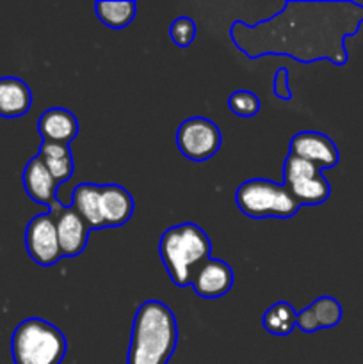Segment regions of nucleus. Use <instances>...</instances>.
<instances>
[{"label":"nucleus","instance_id":"obj_1","mask_svg":"<svg viewBox=\"0 0 363 364\" xmlns=\"http://www.w3.org/2000/svg\"><path fill=\"white\" fill-rule=\"evenodd\" d=\"M363 23V6L351 0H287L274 16L249 25L235 20L230 39L238 52L256 60L263 55H287L302 64L330 60L345 66V39Z\"/></svg>","mask_w":363,"mask_h":364},{"label":"nucleus","instance_id":"obj_2","mask_svg":"<svg viewBox=\"0 0 363 364\" xmlns=\"http://www.w3.org/2000/svg\"><path fill=\"white\" fill-rule=\"evenodd\" d=\"M178 343L173 309L160 301H146L132 322L127 364H167Z\"/></svg>","mask_w":363,"mask_h":364},{"label":"nucleus","instance_id":"obj_3","mask_svg":"<svg viewBox=\"0 0 363 364\" xmlns=\"http://www.w3.org/2000/svg\"><path fill=\"white\" fill-rule=\"evenodd\" d=\"M159 255L174 287L187 288L199 267L212 258V242L198 224L182 223L164 231Z\"/></svg>","mask_w":363,"mask_h":364},{"label":"nucleus","instance_id":"obj_4","mask_svg":"<svg viewBox=\"0 0 363 364\" xmlns=\"http://www.w3.org/2000/svg\"><path fill=\"white\" fill-rule=\"evenodd\" d=\"M68 341L59 327L43 318H27L18 323L11 338L14 364H60Z\"/></svg>","mask_w":363,"mask_h":364},{"label":"nucleus","instance_id":"obj_5","mask_svg":"<svg viewBox=\"0 0 363 364\" xmlns=\"http://www.w3.org/2000/svg\"><path fill=\"white\" fill-rule=\"evenodd\" d=\"M235 203L249 219H290L301 208L283 185L265 178H251L238 185Z\"/></svg>","mask_w":363,"mask_h":364},{"label":"nucleus","instance_id":"obj_6","mask_svg":"<svg viewBox=\"0 0 363 364\" xmlns=\"http://www.w3.org/2000/svg\"><path fill=\"white\" fill-rule=\"evenodd\" d=\"M283 187L301 206L322 205L331 196V185L322 171L294 155L283 162Z\"/></svg>","mask_w":363,"mask_h":364},{"label":"nucleus","instance_id":"obj_7","mask_svg":"<svg viewBox=\"0 0 363 364\" xmlns=\"http://www.w3.org/2000/svg\"><path fill=\"white\" fill-rule=\"evenodd\" d=\"M223 135L219 127L206 117L196 116L182 121L177 130V146L185 159L192 162L210 160L221 149Z\"/></svg>","mask_w":363,"mask_h":364},{"label":"nucleus","instance_id":"obj_8","mask_svg":"<svg viewBox=\"0 0 363 364\" xmlns=\"http://www.w3.org/2000/svg\"><path fill=\"white\" fill-rule=\"evenodd\" d=\"M25 247L32 262L41 267H52L63 258L59 247V238H57L56 220L50 215V212L39 213L25 230Z\"/></svg>","mask_w":363,"mask_h":364},{"label":"nucleus","instance_id":"obj_9","mask_svg":"<svg viewBox=\"0 0 363 364\" xmlns=\"http://www.w3.org/2000/svg\"><path fill=\"white\" fill-rule=\"evenodd\" d=\"M288 155L306 160L322 169H331L340 160L337 144L320 132H299L292 135Z\"/></svg>","mask_w":363,"mask_h":364},{"label":"nucleus","instance_id":"obj_10","mask_svg":"<svg viewBox=\"0 0 363 364\" xmlns=\"http://www.w3.org/2000/svg\"><path fill=\"white\" fill-rule=\"evenodd\" d=\"M50 215L56 220L63 258H77L78 255H82L91 233L88 223L71 206H60L57 212H50Z\"/></svg>","mask_w":363,"mask_h":364},{"label":"nucleus","instance_id":"obj_11","mask_svg":"<svg viewBox=\"0 0 363 364\" xmlns=\"http://www.w3.org/2000/svg\"><path fill=\"white\" fill-rule=\"evenodd\" d=\"M21 181H23L25 192H27L32 201L45 205L50 212H57L60 208L59 201H57L59 183L53 180L50 171L46 169L45 164L41 162L38 155L27 162L23 174H21Z\"/></svg>","mask_w":363,"mask_h":364},{"label":"nucleus","instance_id":"obj_12","mask_svg":"<svg viewBox=\"0 0 363 364\" xmlns=\"http://www.w3.org/2000/svg\"><path fill=\"white\" fill-rule=\"evenodd\" d=\"M233 269L226 262L210 258L194 274L191 288L201 299H219L233 287Z\"/></svg>","mask_w":363,"mask_h":364},{"label":"nucleus","instance_id":"obj_13","mask_svg":"<svg viewBox=\"0 0 363 364\" xmlns=\"http://www.w3.org/2000/svg\"><path fill=\"white\" fill-rule=\"evenodd\" d=\"M100 213H102L105 230L123 226L134 213V198L121 185H100Z\"/></svg>","mask_w":363,"mask_h":364},{"label":"nucleus","instance_id":"obj_14","mask_svg":"<svg viewBox=\"0 0 363 364\" xmlns=\"http://www.w3.org/2000/svg\"><path fill=\"white\" fill-rule=\"evenodd\" d=\"M344 309H342L340 302L333 297L315 299L308 308L298 313L295 316V326L302 331V333H317L320 329H333L340 323Z\"/></svg>","mask_w":363,"mask_h":364},{"label":"nucleus","instance_id":"obj_15","mask_svg":"<svg viewBox=\"0 0 363 364\" xmlns=\"http://www.w3.org/2000/svg\"><path fill=\"white\" fill-rule=\"evenodd\" d=\"M38 132L43 142L70 144L78 135V121L71 110L63 109V107H52L39 116Z\"/></svg>","mask_w":363,"mask_h":364},{"label":"nucleus","instance_id":"obj_16","mask_svg":"<svg viewBox=\"0 0 363 364\" xmlns=\"http://www.w3.org/2000/svg\"><path fill=\"white\" fill-rule=\"evenodd\" d=\"M32 105V92L27 82L18 77L0 78V117H21Z\"/></svg>","mask_w":363,"mask_h":364},{"label":"nucleus","instance_id":"obj_17","mask_svg":"<svg viewBox=\"0 0 363 364\" xmlns=\"http://www.w3.org/2000/svg\"><path fill=\"white\" fill-rule=\"evenodd\" d=\"M71 208L88 223L93 230H105L100 213V185L78 183L71 192Z\"/></svg>","mask_w":363,"mask_h":364},{"label":"nucleus","instance_id":"obj_18","mask_svg":"<svg viewBox=\"0 0 363 364\" xmlns=\"http://www.w3.org/2000/svg\"><path fill=\"white\" fill-rule=\"evenodd\" d=\"M38 156L45 164L46 169L53 176V180L60 185L71 180L75 171L73 155H71L70 144H57V142H41Z\"/></svg>","mask_w":363,"mask_h":364},{"label":"nucleus","instance_id":"obj_19","mask_svg":"<svg viewBox=\"0 0 363 364\" xmlns=\"http://www.w3.org/2000/svg\"><path fill=\"white\" fill-rule=\"evenodd\" d=\"M95 11L98 20L105 27L112 31H121L134 21L137 4L134 0H123V2H95Z\"/></svg>","mask_w":363,"mask_h":364},{"label":"nucleus","instance_id":"obj_20","mask_svg":"<svg viewBox=\"0 0 363 364\" xmlns=\"http://www.w3.org/2000/svg\"><path fill=\"white\" fill-rule=\"evenodd\" d=\"M295 309L292 304L281 301L270 306L262 316V327L273 336H288L295 329Z\"/></svg>","mask_w":363,"mask_h":364},{"label":"nucleus","instance_id":"obj_21","mask_svg":"<svg viewBox=\"0 0 363 364\" xmlns=\"http://www.w3.org/2000/svg\"><path fill=\"white\" fill-rule=\"evenodd\" d=\"M228 107L231 112L238 117H253L260 112V98L256 92L246 91V89H238L228 96Z\"/></svg>","mask_w":363,"mask_h":364},{"label":"nucleus","instance_id":"obj_22","mask_svg":"<svg viewBox=\"0 0 363 364\" xmlns=\"http://www.w3.org/2000/svg\"><path fill=\"white\" fill-rule=\"evenodd\" d=\"M196 32H198L196 21L189 16L177 18L169 27V36L178 48H187V46H191L196 38Z\"/></svg>","mask_w":363,"mask_h":364},{"label":"nucleus","instance_id":"obj_23","mask_svg":"<svg viewBox=\"0 0 363 364\" xmlns=\"http://www.w3.org/2000/svg\"><path fill=\"white\" fill-rule=\"evenodd\" d=\"M273 92L278 100H283V102H290L292 100V91L290 85H288V70L287 68H278V71L274 73L273 78Z\"/></svg>","mask_w":363,"mask_h":364}]
</instances>
